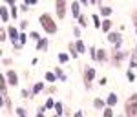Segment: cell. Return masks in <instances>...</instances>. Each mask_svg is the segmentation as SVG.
<instances>
[{"label": "cell", "instance_id": "4dcf8cb0", "mask_svg": "<svg viewBox=\"0 0 137 117\" xmlns=\"http://www.w3.org/2000/svg\"><path fill=\"white\" fill-rule=\"evenodd\" d=\"M7 4H11V6H15V0H6Z\"/></svg>", "mask_w": 137, "mask_h": 117}, {"label": "cell", "instance_id": "484cf974", "mask_svg": "<svg viewBox=\"0 0 137 117\" xmlns=\"http://www.w3.org/2000/svg\"><path fill=\"white\" fill-rule=\"evenodd\" d=\"M18 42H20V46L26 42V35H20V39H18Z\"/></svg>", "mask_w": 137, "mask_h": 117}, {"label": "cell", "instance_id": "4fadbf2b", "mask_svg": "<svg viewBox=\"0 0 137 117\" xmlns=\"http://www.w3.org/2000/svg\"><path fill=\"white\" fill-rule=\"evenodd\" d=\"M71 9H73V15H75V17H79V15H80V13H79V4H77V2H73Z\"/></svg>", "mask_w": 137, "mask_h": 117}, {"label": "cell", "instance_id": "9a60e30c", "mask_svg": "<svg viewBox=\"0 0 137 117\" xmlns=\"http://www.w3.org/2000/svg\"><path fill=\"white\" fill-rule=\"evenodd\" d=\"M59 60H60V62H66V60H68V55H66V53H59Z\"/></svg>", "mask_w": 137, "mask_h": 117}, {"label": "cell", "instance_id": "603a6c76", "mask_svg": "<svg viewBox=\"0 0 137 117\" xmlns=\"http://www.w3.org/2000/svg\"><path fill=\"white\" fill-rule=\"evenodd\" d=\"M46 79L51 82V80H55V75H53V73H46Z\"/></svg>", "mask_w": 137, "mask_h": 117}, {"label": "cell", "instance_id": "8fae6325", "mask_svg": "<svg viewBox=\"0 0 137 117\" xmlns=\"http://www.w3.org/2000/svg\"><path fill=\"white\" fill-rule=\"evenodd\" d=\"M115 103H117V95H115V93H111V95L108 97V104H110V106H113Z\"/></svg>", "mask_w": 137, "mask_h": 117}, {"label": "cell", "instance_id": "44dd1931", "mask_svg": "<svg viewBox=\"0 0 137 117\" xmlns=\"http://www.w3.org/2000/svg\"><path fill=\"white\" fill-rule=\"evenodd\" d=\"M101 11H103V15H106V17L111 13V9H110V7H101Z\"/></svg>", "mask_w": 137, "mask_h": 117}, {"label": "cell", "instance_id": "5b68a950", "mask_svg": "<svg viewBox=\"0 0 137 117\" xmlns=\"http://www.w3.org/2000/svg\"><path fill=\"white\" fill-rule=\"evenodd\" d=\"M108 40H111V42L115 44V48H119L121 42H123V37H121L119 33H110V35H108Z\"/></svg>", "mask_w": 137, "mask_h": 117}, {"label": "cell", "instance_id": "52a82bcc", "mask_svg": "<svg viewBox=\"0 0 137 117\" xmlns=\"http://www.w3.org/2000/svg\"><path fill=\"white\" fill-rule=\"evenodd\" d=\"M7 79H9V82H11L13 86H15V84H17V80H18V79H17V73H15V72H7Z\"/></svg>", "mask_w": 137, "mask_h": 117}, {"label": "cell", "instance_id": "ba28073f", "mask_svg": "<svg viewBox=\"0 0 137 117\" xmlns=\"http://www.w3.org/2000/svg\"><path fill=\"white\" fill-rule=\"evenodd\" d=\"M97 60H101V62L106 60V51H104V49H99V51H97Z\"/></svg>", "mask_w": 137, "mask_h": 117}, {"label": "cell", "instance_id": "836d02e7", "mask_svg": "<svg viewBox=\"0 0 137 117\" xmlns=\"http://www.w3.org/2000/svg\"><path fill=\"white\" fill-rule=\"evenodd\" d=\"M132 66H137V62H135V60H134V62H132Z\"/></svg>", "mask_w": 137, "mask_h": 117}, {"label": "cell", "instance_id": "4316f807", "mask_svg": "<svg viewBox=\"0 0 137 117\" xmlns=\"http://www.w3.org/2000/svg\"><path fill=\"white\" fill-rule=\"evenodd\" d=\"M93 24H95V26H99V24H101V22H99V18H97V15H93Z\"/></svg>", "mask_w": 137, "mask_h": 117}, {"label": "cell", "instance_id": "f1b7e54d", "mask_svg": "<svg viewBox=\"0 0 137 117\" xmlns=\"http://www.w3.org/2000/svg\"><path fill=\"white\" fill-rule=\"evenodd\" d=\"M31 39H33V40H40V39H38V35H37V33H31Z\"/></svg>", "mask_w": 137, "mask_h": 117}, {"label": "cell", "instance_id": "8992f818", "mask_svg": "<svg viewBox=\"0 0 137 117\" xmlns=\"http://www.w3.org/2000/svg\"><path fill=\"white\" fill-rule=\"evenodd\" d=\"M9 35H11V39H13V42H15V48H18L20 42H18V39H17V28H9Z\"/></svg>", "mask_w": 137, "mask_h": 117}, {"label": "cell", "instance_id": "cb8c5ba5", "mask_svg": "<svg viewBox=\"0 0 137 117\" xmlns=\"http://www.w3.org/2000/svg\"><path fill=\"white\" fill-rule=\"evenodd\" d=\"M53 104H55V103H53V101H51V99H48V101H46V108H51V106H53Z\"/></svg>", "mask_w": 137, "mask_h": 117}, {"label": "cell", "instance_id": "9c48e42d", "mask_svg": "<svg viewBox=\"0 0 137 117\" xmlns=\"http://www.w3.org/2000/svg\"><path fill=\"white\" fill-rule=\"evenodd\" d=\"M75 49H77V51H79V53H84V51H86V48H84V44H82V42H80V40H79V42H77V44H75Z\"/></svg>", "mask_w": 137, "mask_h": 117}, {"label": "cell", "instance_id": "7402d4cb", "mask_svg": "<svg viewBox=\"0 0 137 117\" xmlns=\"http://www.w3.org/2000/svg\"><path fill=\"white\" fill-rule=\"evenodd\" d=\"M110 26H111V24H110V20H106V22L103 24V29H104V31H108V29H110Z\"/></svg>", "mask_w": 137, "mask_h": 117}, {"label": "cell", "instance_id": "1f68e13d", "mask_svg": "<svg viewBox=\"0 0 137 117\" xmlns=\"http://www.w3.org/2000/svg\"><path fill=\"white\" fill-rule=\"evenodd\" d=\"M134 22H135V26H137V13L134 15Z\"/></svg>", "mask_w": 137, "mask_h": 117}, {"label": "cell", "instance_id": "83f0119b", "mask_svg": "<svg viewBox=\"0 0 137 117\" xmlns=\"http://www.w3.org/2000/svg\"><path fill=\"white\" fill-rule=\"evenodd\" d=\"M128 79H130V80H134V79H135V75H134L132 72H128Z\"/></svg>", "mask_w": 137, "mask_h": 117}, {"label": "cell", "instance_id": "5bb4252c", "mask_svg": "<svg viewBox=\"0 0 137 117\" xmlns=\"http://www.w3.org/2000/svg\"><path fill=\"white\" fill-rule=\"evenodd\" d=\"M7 18H9V13H7V11H6V7H2V20H4V22H6V20H7Z\"/></svg>", "mask_w": 137, "mask_h": 117}, {"label": "cell", "instance_id": "3957f363", "mask_svg": "<svg viewBox=\"0 0 137 117\" xmlns=\"http://www.w3.org/2000/svg\"><path fill=\"white\" fill-rule=\"evenodd\" d=\"M95 77V72L92 68H86V73H84V82H86V88H92V79Z\"/></svg>", "mask_w": 137, "mask_h": 117}, {"label": "cell", "instance_id": "d4e9b609", "mask_svg": "<svg viewBox=\"0 0 137 117\" xmlns=\"http://www.w3.org/2000/svg\"><path fill=\"white\" fill-rule=\"evenodd\" d=\"M104 115H106V117H111V110H110V108H106V110H104Z\"/></svg>", "mask_w": 137, "mask_h": 117}, {"label": "cell", "instance_id": "d6a6232c", "mask_svg": "<svg viewBox=\"0 0 137 117\" xmlns=\"http://www.w3.org/2000/svg\"><path fill=\"white\" fill-rule=\"evenodd\" d=\"M134 55H135V59H137V48H135V51H134Z\"/></svg>", "mask_w": 137, "mask_h": 117}, {"label": "cell", "instance_id": "e575fe53", "mask_svg": "<svg viewBox=\"0 0 137 117\" xmlns=\"http://www.w3.org/2000/svg\"><path fill=\"white\" fill-rule=\"evenodd\" d=\"M90 2H93V4H95V2H97V0H90Z\"/></svg>", "mask_w": 137, "mask_h": 117}, {"label": "cell", "instance_id": "6da1fadb", "mask_svg": "<svg viewBox=\"0 0 137 117\" xmlns=\"http://www.w3.org/2000/svg\"><path fill=\"white\" fill-rule=\"evenodd\" d=\"M126 115L128 117H137V93H134L126 101Z\"/></svg>", "mask_w": 137, "mask_h": 117}, {"label": "cell", "instance_id": "ffe728a7", "mask_svg": "<svg viewBox=\"0 0 137 117\" xmlns=\"http://www.w3.org/2000/svg\"><path fill=\"white\" fill-rule=\"evenodd\" d=\"M40 90H42V84L38 82V84H35V88H33V93H38Z\"/></svg>", "mask_w": 137, "mask_h": 117}, {"label": "cell", "instance_id": "2e32d148", "mask_svg": "<svg viewBox=\"0 0 137 117\" xmlns=\"http://www.w3.org/2000/svg\"><path fill=\"white\" fill-rule=\"evenodd\" d=\"M55 110H57V114L60 115V114H62V104H60V103H55Z\"/></svg>", "mask_w": 137, "mask_h": 117}, {"label": "cell", "instance_id": "ac0fdd59", "mask_svg": "<svg viewBox=\"0 0 137 117\" xmlns=\"http://www.w3.org/2000/svg\"><path fill=\"white\" fill-rule=\"evenodd\" d=\"M55 73H57V77H59V79H66V77H64V73H62V70H60V68H57V70H55Z\"/></svg>", "mask_w": 137, "mask_h": 117}, {"label": "cell", "instance_id": "277c9868", "mask_svg": "<svg viewBox=\"0 0 137 117\" xmlns=\"http://www.w3.org/2000/svg\"><path fill=\"white\" fill-rule=\"evenodd\" d=\"M57 13L60 18H64V15H66V2L64 0H57Z\"/></svg>", "mask_w": 137, "mask_h": 117}, {"label": "cell", "instance_id": "7a4b0ae2", "mask_svg": "<svg viewBox=\"0 0 137 117\" xmlns=\"http://www.w3.org/2000/svg\"><path fill=\"white\" fill-rule=\"evenodd\" d=\"M40 24L44 26V29H46L48 33H55V31H57V26H55V22L49 18V15H40Z\"/></svg>", "mask_w": 137, "mask_h": 117}, {"label": "cell", "instance_id": "d6986e66", "mask_svg": "<svg viewBox=\"0 0 137 117\" xmlns=\"http://www.w3.org/2000/svg\"><path fill=\"white\" fill-rule=\"evenodd\" d=\"M104 106V103L101 101V99H95V108H103Z\"/></svg>", "mask_w": 137, "mask_h": 117}, {"label": "cell", "instance_id": "f546056e", "mask_svg": "<svg viewBox=\"0 0 137 117\" xmlns=\"http://www.w3.org/2000/svg\"><path fill=\"white\" fill-rule=\"evenodd\" d=\"M37 2H38V0H26V4H29V6H31V4H37Z\"/></svg>", "mask_w": 137, "mask_h": 117}, {"label": "cell", "instance_id": "30bf717a", "mask_svg": "<svg viewBox=\"0 0 137 117\" xmlns=\"http://www.w3.org/2000/svg\"><path fill=\"white\" fill-rule=\"evenodd\" d=\"M121 59H124V53H115V59H113V64H117V66H119Z\"/></svg>", "mask_w": 137, "mask_h": 117}, {"label": "cell", "instance_id": "e0dca14e", "mask_svg": "<svg viewBox=\"0 0 137 117\" xmlns=\"http://www.w3.org/2000/svg\"><path fill=\"white\" fill-rule=\"evenodd\" d=\"M0 90H2V93L6 91V80H4V77H0Z\"/></svg>", "mask_w": 137, "mask_h": 117}, {"label": "cell", "instance_id": "7c38bea8", "mask_svg": "<svg viewBox=\"0 0 137 117\" xmlns=\"http://www.w3.org/2000/svg\"><path fill=\"white\" fill-rule=\"evenodd\" d=\"M46 44H48V40L40 39V40H38V44H37V48H38V49H46Z\"/></svg>", "mask_w": 137, "mask_h": 117}]
</instances>
